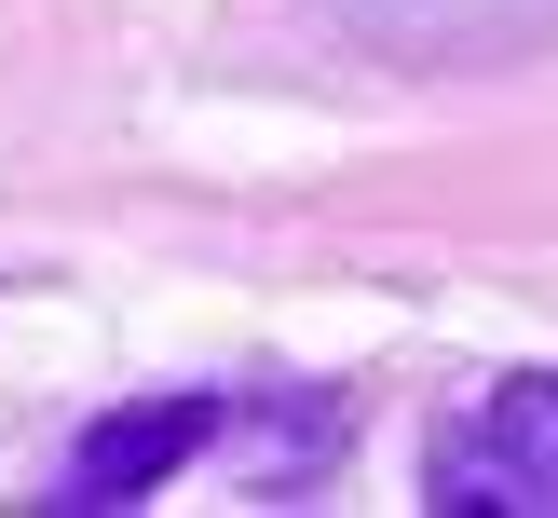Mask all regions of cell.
Segmentation results:
<instances>
[{
	"mask_svg": "<svg viewBox=\"0 0 558 518\" xmlns=\"http://www.w3.org/2000/svg\"><path fill=\"white\" fill-rule=\"evenodd\" d=\"M218 436H232V396H150V409H109V423L69 450L54 505H136V491H163L191 450H218Z\"/></svg>",
	"mask_w": 558,
	"mask_h": 518,
	"instance_id": "obj_3",
	"label": "cell"
},
{
	"mask_svg": "<svg viewBox=\"0 0 558 518\" xmlns=\"http://www.w3.org/2000/svg\"><path fill=\"white\" fill-rule=\"evenodd\" d=\"M436 505H463V518H558V369L505 382L436 450Z\"/></svg>",
	"mask_w": 558,
	"mask_h": 518,
	"instance_id": "obj_1",
	"label": "cell"
},
{
	"mask_svg": "<svg viewBox=\"0 0 558 518\" xmlns=\"http://www.w3.org/2000/svg\"><path fill=\"white\" fill-rule=\"evenodd\" d=\"M341 14L396 69H505V55L558 41V0H341Z\"/></svg>",
	"mask_w": 558,
	"mask_h": 518,
	"instance_id": "obj_2",
	"label": "cell"
}]
</instances>
